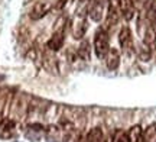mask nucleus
<instances>
[{
    "label": "nucleus",
    "mask_w": 156,
    "mask_h": 142,
    "mask_svg": "<svg viewBox=\"0 0 156 142\" xmlns=\"http://www.w3.org/2000/svg\"><path fill=\"white\" fill-rule=\"evenodd\" d=\"M16 132V122L10 118H5L0 122V138L3 139H9L15 135Z\"/></svg>",
    "instance_id": "39448f33"
},
{
    "label": "nucleus",
    "mask_w": 156,
    "mask_h": 142,
    "mask_svg": "<svg viewBox=\"0 0 156 142\" xmlns=\"http://www.w3.org/2000/svg\"><path fill=\"white\" fill-rule=\"evenodd\" d=\"M142 141L143 142H156V123H151V125L143 131Z\"/></svg>",
    "instance_id": "4468645a"
},
{
    "label": "nucleus",
    "mask_w": 156,
    "mask_h": 142,
    "mask_svg": "<svg viewBox=\"0 0 156 142\" xmlns=\"http://www.w3.org/2000/svg\"><path fill=\"white\" fill-rule=\"evenodd\" d=\"M119 9L126 20H132L136 15V6L132 0H119Z\"/></svg>",
    "instance_id": "0eeeda50"
},
{
    "label": "nucleus",
    "mask_w": 156,
    "mask_h": 142,
    "mask_svg": "<svg viewBox=\"0 0 156 142\" xmlns=\"http://www.w3.org/2000/svg\"><path fill=\"white\" fill-rule=\"evenodd\" d=\"M132 2H133V3H134V6H136V5H137V3H139V2H140V0H132Z\"/></svg>",
    "instance_id": "aec40b11"
},
{
    "label": "nucleus",
    "mask_w": 156,
    "mask_h": 142,
    "mask_svg": "<svg viewBox=\"0 0 156 142\" xmlns=\"http://www.w3.org/2000/svg\"><path fill=\"white\" fill-rule=\"evenodd\" d=\"M51 9H52V6H51L49 2H38L30 9L29 17L32 20H39V19H42L44 16H46V13H49Z\"/></svg>",
    "instance_id": "7ed1b4c3"
},
{
    "label": "nucleus",
    "mask_w": 156,
    "mask_h": 142,
    "mask_svg": "<svg viewBox=\"0 0 156 142\" xmlns=\"http://www.w3.org/2000/svg\"><path fill=\"white\" fill-rule=\"evenodd\" d=\"M93 3H98V2H101V0H91Z\"/></svg>",
    "instance_id": "412c9836"
},
{
    "label": "nucleus",
    "mask_w": 156,
    "mask_h": 142,
    "mask_svg": "<svg viewBox=\"0 0 156 142\" xmlns=\"http://www.w3.org/2000/svg\"><path fill=\"white\" fill-rule=\"evenodd\" d=\"M104 58H106V65L108 70L114 71V70L119 68V65H120V51L117 48H110Z\"/></svg>",
    "instance_id": "6e6552de"
},
{
    "label": "nucleus",
    "mask_w": 156,
    "mask_h": 142,
    "mask_svg": "<svg viewBox=\"0 0 156 142\" xmlns=\"http://www.w3.org/2000/svg\"><path fill=\"white\" fill-rule=\"evenodd\" d=\"M65 5H67V0H58V3L55 5V9H58V10H59V9H62Z\"/></svg>",
    "instance_id": "a211bd4d"
},
{
    "label": "nucleus",
    "mask_w": 156,
    "mask_h": 142,
    "mask_svg": "<svg viewBox=\"0 0 156 142\" xmlns=\"http://www.w3.org/2000/svg\"><path fill=\"white\" fill-rule=\"evenodd\" d=\"M142 13L145 15L147 22L156 29V0H145Z\"/></svg>",
    "instance_id": "423d86ee"
},
{
    "label": "nucleus",
    "mask_w": 156,
    "mask_h": 142,
    "mask_svg": "<svg viewBox=\"0 0 156 142\" xmlns=\"http://www.w3.org/2000/svg\"><path fill=\"white\" fill-rule=\"evenodd\" d=\"M126 133H127L129 142H140V141H142L143 131H142L140 125H133L127 132H126Z\"/></svg>",
    "instance_id": "ddd939ff"
},
{
    "label": "nucleus",
    "mask_w": 156,
    "mask_h": 142,
    "mask_svg": "<svg viewBox=\"0 0 156 142\" xmlns=\"http://www.w3.org/2000/svg\"><path fill=\"white\" fill-rule=\"evenodd\" d=\"M137 57H139V60H142V61H149L152 57V48L142 42V45L137 48Z\"/></svg>",
    "instance_id": "2eb2a0df"
},
{
    "label": "nucleus",
    "mask_w": 156,
    "mask_h": 142,
    "mask_svg": "<svg viewBox=\"0 0 156 142\" xmlns=\"http://www.w3.org/2000/svg\"><path fill=\"white\" fill-rule=\"evenodd\" d=\"M64 41H65V34H64V29H58L56 32L52 34V36L49 38V41L46 42V48L52 52L59 51L62 46H64Z\"/></svg>",
    "instance_id": "20e7f679"
},
{
    "label": "nucleus",
    "mask_w": 156,
    "mask_h": 142,
    "mask_svg": "<svg viewBox=\"0 0 156 142\" xmlns=\"http://www.w3.org/2000/svg\"><path fill=\"white\" fill-rule=\"evenodd\" d=\"M119 42H120V46L124 54H133L134 52V42H133V35H132V31L129 26H123L119 32Z\"/></svg>",
    "instance_id": "f03ea898"
},
{
    "label": "nucleus",
    "mask_w": 156,
    "mask_h": 142,
    "mask_svg": "<svg viewBox=\"0 0 156 142\" xmlns=\"http://www.w3.org/2000/svg\"><path fill=\"white\" fill-rule=\"evenodd\" d=\"M153 48H155V51H156V42H155V45H153Z\"/></svg>",
    "instance_id": "4be33fe9"
},
{
    "label": "nucleus",
    "mask_w": 156,
    "mask_h": 142,
    "mask_svg": "<svg viewBox=\"0 0 156 142\" xmlns=\"http://www.w3.org/2000/svg\"><path fill=\"white\" fill-rule=\"evenodd\" d=\"M77 55L83 61H88L90 60V57H91V45H90L88 41H81V44H80L77 49Z\"/></svg>",
    "instance_id": "f8f14e48"
},
{
    "label": "nucleus",
    "mask_w": 156,
    "mask_h": 142,
    "mask_svg": "<svg viewBox=\"0 0 156 142\" xmlns=\"http://www.w3.org/2000/svg\"><path fill=\"white\" fill-rule=\"evenodd\" d=\"M83 142H104V133L103 129L95 126L93 129H90V132L85 135V138L83 139Z\"/></svg>",
    "instance_id": "9d476101"
},
{
    "label": "nucleus",
    "mask_w": 156,
    "mask_h": 142,
    "mask_svg": "<svg viewBox=\"0 0 156 142\" xmlns=\"http://www.w3.org/2000/svg\"><path fill=\"white\" fill-rule=\"evenodd\" d=\"M88 29V23H87V19L85 17H81L80 20L75 22L74 25V29H73V36L75 39H83L85 32Z\"/></svg>",
    "instance_id": "1a4fd4ad"
},
{
    "label": "nucleus",
    "mask_w": 156,
    "mask_h": 142,
    "mask_svg": "<svg viewBox=\"0 0 156 142\" xmlns=\"http://www.w3.org/2000/svg\"><path fill=\"white\" fill-rule=\"evenodd\" d=\"M103 13H104V7H103V3L98 2V3H93L91 9L88 10V16L91 20L94 22H100L103 19Z\"/></svg>",
    "instance_id": "9b49d317"
},
{
    "label": "nucleus",
    "mask_w": 156,
    "mask_h": 142,
    "mask_svg": "<svg viewBox=\"0 0 156 142\" xmlns=\"http://www.w3.org/2000/svg\"><path fill=\"white\" fill-rule=\"evenodd\" d=\"M46 135H48L49 139L58 141V139H59V135H61V128H59V126H54V125L48 126V129H46Z\"/></svg>",
    "instance_id": "dca6fc26"
},
{
    "label": "nucleus",
    "mask_w": 156,
    "mask_h": 142,
    "mask_svg": "<svg viewBox=\"0 0 156 142\" xmlns=\"http://www.w3.org/2000/svg\"><path fill=\"white\" fill-rule=\"evenodd\" d=\"M110 49L108 32L104 28H98L94 34V51L98 58H104Z\"/></svg>",
    "instance_id": "f257e3e1"
},
{
    "label": "nucleus",
    "mask_w": 156,
    "mask_h": 142,
    "mask_svg": "<svg viewBox=\"0 0 156 142\" xmlns=\"http://www.w3.org/2000/svg\"><path fill=\"white\" fill-rule=\"evenodd\" d=\"M112 142H129L127 139V133L123 131V129H116L113 133Z\"/></svg>",
    "instance_id": "f3484780"
},
{
    "label": "nucleus",
    "mask_w": 156,
    "mask_h": 142,
    "mask_svg": "<svg viewBox=\"0 0 156 142\" xmlns=\"http://www.w3.org/2000/svg\"><path fill=\"white\" fill-rule=\"evenodd\" d=\"M108 6L110 7H119V0H108Z\"/></svg>",
    "instance_id": "6ab92c4d"
}]
</instances>
